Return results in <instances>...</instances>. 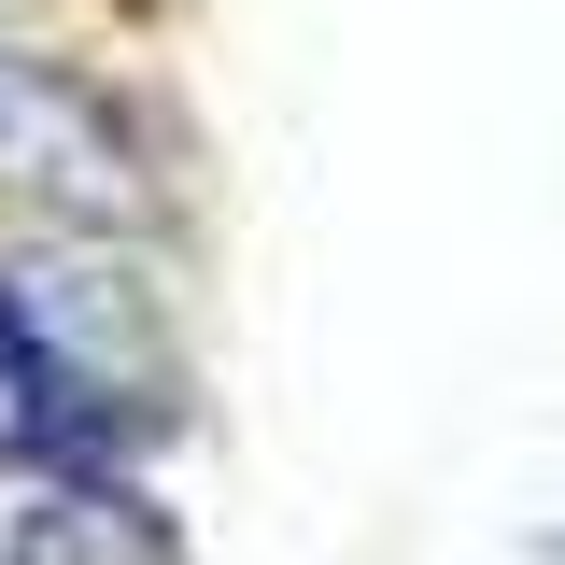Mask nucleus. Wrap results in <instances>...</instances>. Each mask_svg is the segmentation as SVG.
Instances as JSON below:
<instances>
[{
  "label": "nucleus",
  "instance_id": "obj_1",
  "mask_svg": "<svg viewBox=\"0 0 565 565\" xmlns=\"http://www.w3.org/2000/svg\"><path fill=\"white\" fill-rule=\"evenodd\" d=\"M0 184L43 199L57 226H141L156 212L128 99L71 57H29V43H0Z\"/></svg>",
  "mask_w": 565,
  "mask_h": 565
},
{
  "label": "nucleus",
  "instance_id": "obj_2",
  "mask_svg": "<svg viewBox=\"0 0 565 565\" xmlns=\"http://www.w3.org/2000/svg\"><path fill=\"white\" fill-rule=\"evenodd\" d=\"M537 565H565V523H537Z\"/></svg>",
  "mask_w": 565,
  "mask_h": 565
}]
</instances>
